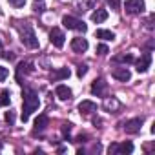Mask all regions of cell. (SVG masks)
I'll return each mask as SVG.
<instances>
[{"label": "cell", "instance_id": "cell-17", "mask_svg": "<svg viewBox=\"0 0 155 155\" xmlns=\"http://www.w3.org/2000/svg\"><path fill=\"white\" fill-rule=\"evenodd\" d=\"M97 4V0H75V6L79 8V11H88L93 9Z\"/></svg>", "mask_w": 155, "mask_h": 155}, {"label": "cell", "instance_id": "cell-2", "mask_svg": "<svg viewBox=\"0 0 155 155\" xmlns=\"http://www.w3.org/2000/svg\"><path fill=\"white\" fill-rule=\"evenodd\" d=\"M20 40H22V44H26L31 49L38 48V38H37V35H35V31H33V28L29 24L20 26Z\"/></svg>", "mask_w": 155, "mask_h": 155}, {"label": "cell", "instance_id": "cell-7", "mask_svg": "<svg viewBox=\"0 0 155 155\" xmlns=\"http://www.w3.org/2000/svg\"><path fill=\"white\" fill-rule=\"evenodd\" d=\"M49 40H51V44H53L55 48H62L64 42H66V35H64L58 28H53V29L49 31Z\"/></svg>", "mask_w": 155, "mask_h": 155}, {"label": "cell", "instance_id": "cell-4", "mask_svg": "<svg viewBox=\"0 0 155 155\" xmlns=\"http://www.w3.org/2000/svg\"><path fill=\"white\" fill-rule=\"evenodd\" d=\"M146 9L144 0H126V13L130 15H140Z\"/></svg>", "mask_w": 155, "mask_h": 155}, {"label": "cell", "instance_id": "cell-30", "mask_svg": "<svg viewBox=\"0 0 155 155\" xmlns=\"http://www.w3.org/2000/svg\"><path fill=\"white\" fill-rule=\"evenodd\" d=\"M108 151H110V153H115V151H117V144H110Z\"/></svg>", "mask_w": 155, "mask_h": 155}, {"label": "cell", "instance_id": "cell-28", "mask_svg": "<svg viewBox=\"0 0 155 155\" xmlns=\"http://www.w3.org/2000/svg\"><path fill=\"white\" fill-rule=\"evenodd\" d=\"M108 4H110L111 9H119V8H120V2H119V0H108Z\"/></svg>", "mask_w": 155, "mask_h": 155}, {"label": "cell", "instance_id": "cell-3", "mask_svg": "<svg viewBox=\"0 0 155 155\" xmlns=\"http://www.w3.org/2000/svg\"><path fill=\"white\" fill-rule=\"evenodd\" d=\"M62 24H64V28H68V29H75V31H86L88 29V26L84 24V20H81V18H77V17H71V15H66L64 18H62Z\"/></svg>", "mask_w": 155, "mask_h": 155}, {"label": "cell", "instance_id": "cell-32", "mask_svg": "<svg viewBox=\"0 0 155 155\" xmlns=\"http://www.w3.org/2000/svg\"><path fill=\"white\" fill-rule=\"evenodd\" d=\"M35 2H42V0H35Z\"/></svg>", "mask_w": 155, "mask_h": 155}, {"label": "cell", "instance_id": "cell-22", "mask_svg": "<svg viewBox=\"0 0 155 155\" xmlns=\"http://www.w3.org/2000/svg\"><path fill=\"white\" fill-rule=\"evenodd\" d=\"M135 58H133V55H130V53H122V55H117V57H113V62H124V64H131Z\"/></svg>", "mask_w": 155, "mask_h": 155}, {"label": "cell", "instance_id": "cell-14", "mask_svg": "<svg viewBox=\"0 0 155 155\" xmlns=\"http://www.w3.org/2000/svg\"><path fill=\"white\" fill-rule=\"evenodd\" d=\"M120 108V102L115 97H104V110L106 111H117Z\"/></svg>", "mask_w": 155, "mask_h": 155}, {"label": "cell", "instance_id": "cell-24", "mask_svg": "<svg viewBox=\"0 0 155 155\" xmlns=\"http://www.w3.org/2000/svg\"><path fill=\"white\" fill-rule=\"evenodd\" d=\"M8 75H9V69L4 68V66H0V82H4L8 79Z\"/></svg>", "mask_w": 155, "mask_h": 155}, {"label": "cell", "instance_id": "cell-5", "mask_svg": "<svg viewBox=\"0 0 155 155\" xmlns=\"http://www.w3.org/2000/svg\"><path fill=\"white\" fill-rule=\"evenodd\" d=\"M133 62H135V69H137L139 73H146L148 68L151 66V53H150V51H148V53H142L140 58H137V60H133Z\"/></svg>", "mask_w": 155, "mask_h": 155}, {"label": "cell", "instance_id": "cell-27", "mask_svg": "<svg viewBox=\"0 0 155 155\" xmlns=\"http://www.w3.org/2000/svg\"><path fill=\"white\" fill-rule=\"evenodd\" d=\"M9 4H11L13 8H24L26 0H9Z\"/></svg>", "mask_w": 155, "mask_h": 155}, {"label": "cell", "instance_id": "cell-13", "mask_svg": "<svg viewBox=\"0 0 155 155\" xmlns=\"http://www.w3.org/2000/svg\"><path fill=\"white\" fill-rule=\"evenodd\" d=\"M55 93H57V97H58L60 101H69V99H71V90H69L66 84H58L57 90H55Z\"/></svg>", "mask_w": 155, "mask_h": 155}, {"label": "cell", "instance_id": "cell-12", "mask_svg": "<svg viewBox=\"0 0 155 155\" xmlns=\"http://www.w3.org/2000/svg\"><path fill=\"white\" fill-rule=\"evenodd\" d=\"M48 115H40V117H37V120H35V130H33V135H37V133H42L46 128H48Z\"/></svg>", "mask_w": 155, "mask_h": 155}, {"label": "cell", "instance_id": "cell-6", "mask_svg": "<svg viewBox=\"0 0 155 155\" xmlns=\"http://www.w3.org/2000/svg\"><path fill=\"white\" fill-rule=\"evenodd\" d=\"M142 117H135V119H130V120H126V124H124V131L126 133H130V135H135V133H139L140 131V128H142Z\"/></svg>", "mask_w": 155, "mask_h": 155}, {"label": "cell", "instance_id": "cell-16", "mask_svg": "<svg viewBox=\"0 0 155 155\" xmlns=\"http://www.w3.org/2000/svg\"><path fill=\"white\" fill-rule=\"evenodd\" d=\"M71 75V71H69V68H60V69H57V71H53L51 73V81H64V79H68V77Z\"/></svg>", "mask_w": 155, "mask_h": 155}, {"label": "cell", "instance_id": "cell-20", "mask_svg": "<svg viewBox=\"0 0 155 155\" xmlns=\"http://www.w3.org/2000/svg\"><path fill=\"white\" fill-rule=\"evenodd\" d=\"M95 35H97V38H102V40H115V33L110 29H97Z\"/></svg>", "mask_w": 155, "mask_h": 155}, {"label": "cell", "instance_id": "cell-8", "mask_svg": "<svg viewBox=\"0 0 155 155\" xmlns=\"http://www.w3.org/2000/svg\"><path fill=\"white\" fill-rule=\"evenodd\" d=\"M111 75H113V79H117V81H120V82H128V81L131 79V73H130V69H128L126 66L115 68V69L111 71Z\"/></svg>", "mask_w": 155, "mask_h": 155}, {"label": "cell", "instance_id": "cell-26", "mask_svg": "<svg viewBox=\"0 0 155 155\" xmlns=\"http://www.w3.org/2000/svg\"><path fill=\"white\" fill-rule=\"evenodd\" d=\"M6 120L9 122V126L15 124V111H6Z\"/></svg>", "mask_w": 155, "mask_h": 155}, {"label": "cell", "instance_id": "cell-9", "mask_svg": "<svg viewBox=\"0 0 155 155\" xmlns=\"http://www.w3.org/2000/svg\"><path fill=\"white\" fill-rule=\"evenodd\" d=\"M106 90H108V84L104 79H97L93 84H91V93L97 95V97H104L106 95Z\"/></svg>", "mask_w": 155, "mask_h": 155}, {"label": "cell", "instance_id": "cell-29", "mask_svg": "<svg viewBox=\"0 0 155 155\" xmlns=\"http://www.w3.org/2000/svg\"><path fill=\"white\" fill-rule=\"evenodd\" d=\"M62 131H64V135H68V133L71 131V124H64V128H62Z\"/></svg>", "mask_w": 155, "mask_h": 155}, {"label": "cell", "instance_id": "cell-21", "mask_svg": "<svg viewBox=\"0 0 155 155\" xmlns=\"http://www.w3.org/2000/svg\"><path fill=\"white\" fill-rule=\"evenodd\" d=\"M9 102H11V93H9V90L0 91V106L6 108V106H9Z\"/></svg>", "mask_w": 155, "mask_h": 155}, {"label": "cell", "instance_id": "cell-31", "mask_svg": "<svg viewBox=\"0 0 155 155\" xmlns=\"http://www.w3.org/2000/svg\"><path fill=\"white\" fill-rule=\"evenodd\" d=\"M35 11H37V13H42V11H44V6H38V4H37V6H35Z\"/></svg>", "mask_w": 155, "mask_h": 155}, {"label": "cell", "instance_id": "cell-19", "mask_svg": "<svg viewBox=\"0 0 155 155\" xmlns=\"http://www.w3.org/2000/svg\"><path fill=\"white\" fill-rule=\"evenodd\" d=\"M133 151V144L131 142H122V144H117V151L115 155H128Z\"/></svg>", "mask_w": 155, "mask_h": 155}, {"label": "cell", "instance_id": "cell-25", "mask_svg": "<svg viewBox=\"0 0 155 155\" xmlns=\"http://www.w3.org/2000/svg\"><path fill=\"white\" fill-rule=\"evenodd\" d=\"M97 53H99V55H108L110 49H108L106 44H99V46H97Z\"/></svg>", "mask_w": 155, "mask_h": 155}, {"label": "cell", "instance_id": "cell-23", "mask_svg": "<svg viewBox=\"0 0 155 155\" xmlns=\"http://www.w3.org/2000/svg\"><path fill=\"white\" fill-rule=\"evenodd\" d=\"M86 73H88V66H86V64H82V66L77 68V77H79V79H82Z\"/></svg>", "mask_w": 155, "mask_h": 155}, {"label": "cell", "instance_id": "cell-18", "mask_svg": "<svg viewBox=\"0 0 155 155\" xmlns=\"http://www.w3.org/2000/svg\"><path fill=\"white\" fill-rule=\"evenodd\" d=\"M106 18H108V11H106V9H97V11L91 13V20H93L95 24H101V22H104Z\"/></svg>", "mask_w": 155, "mask_h": 155}, {"label": "cell", "instance_id": "cell-10", "mask_svg": "<svg viewBox=\"0 0 155 155\" xmlns=\"http://www.w3.org/2000/svg\"><path fill=\"white\" fill-rule=\"evenodd\" d=\"M71 49H73L75 53H84V51L88 49V40L82 38V37L73 38V40H71Z\"/></svg>", "mask_w": 155, "mask_h": 155}, {"label": "cell", "instance_id": "cell-11", "mask_svg": "<svg viewBox=\"0 0 155 155\" xmlns=\"http://www.w3.org/2000/svg\"><path fill=\"white\" fill-rule=\"evenodd\" d=\"M79 111H81L82 115H90V113L97 111V104H95L93 101H82V102L79 104Z\"/></svg>", "mask_w": 155, "mask_h": 155}, {"label": "cell", "instance_id": "cell-15", "mask_svg": "<svg viewBox=\"0 0 155 155\" xmlns=\"http://www.w3.org/2000/svg\"><path fill=\"white\" fill-rule=\"evenodd\" d=\"M22 71L24 73H29V71H33V64L31 62H20L18 64V68H17V81L22 84Z\"/></svg>", "mask_w": 155, "mask_h": 155}, {"label": "cell", "instance_id": "cell-1", "mask_svg": "<svg viewBox=\"0 0 155 155\" xmlns=\"http://www.w3.org/2000/svg\"><path fill=\"white\" fill-rule=\"evenodd\" d=\"M38 106H40L38 93L33 91V90H29V88L24 90V108H22V115H20L22 122H28L29 117H31V113H33L35 110H38Z\"/></svg>", "mask_w": 155, "mask_h": 155}]
</instances>
